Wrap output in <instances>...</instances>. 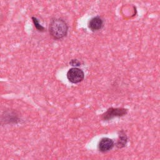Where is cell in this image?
Here are the masks:
<instances>
[{"label":"cell","instance_id":"6da1fadb","mask_svg":"<svg viewBox=\"0 0 160 160\" xmlns=\"http://www.w3.org/2000/svg\"><path fill=\"white\" fill-rule=\"evenodd\" d=\"M49 33L55 39H59L66 36L68 26L66 22L61 19H55L49 24Z\"/></svg>","mask_w":160,"mask_h":160},{"label":"cell","instance_id":"7a4b0ae2","mask_svg":"<svg viewBox=\"0 0 160 160\" xmlns=\"http://www.w3.org/2000/svg\"><path fill=\"white\" fill-rule=\"evenodd\" d=\"M128 113V109L124 108H109L102 114L101 118L103 121H108L114 117H121Z\"/></svg>","mask_w":160,"mask_h":160},{"label":"cell","instance_id":"3957f363","mask_svg":"<svg viewBox=\"0 0 160 160\" xmlns=\"http://www.w3.org/2000/svg\"><path fill=\"white\" fill-rule=\"evenodd\" d=\"M84 78V72L79 68H72L67 72V78L72 83L76 84L81 82Z\"/></svg>","mask_w":160,"mask_h":160},{"label":"cell","instance_id":"277c9868","mask_svg":"<svg viewBox=\"0 0 160 160\" xmlns=\"http://www.w3.org/2000/svg\"><path fill=\"white\" fill-rule=\"evenodd\" d=\"M114 146V141L109 138H102L98 144V149L99 151L104 152L112 149Z\"/></svg>","mask_w":160,"mask_h":160},{"label":"cell","instance_id":"5b68a950","mask_svg":"<svg viewBox=\"0 0 160 160\" xmlns=\"http://www.w3.org/2000/svg\"><path fill=\"white\" fill-rule=\"evenodd\" d=\"M88 27L92 31L100 30L103 27V21L99 16L94 17L89 21Z\"/></svg>","mask_w":160,"mask_h":160},{"label":"cell","instance_id":"8992f818","mask_svg":"<svg viewBox=\"0 0 160 160\" xmlns=\"http://www.w3.org/2000/svg\"><path fill=\"white\" fill-rule=\"evenodd\" d=\"M127 136H126V134H120L119 135V138L117 141V144H116V146L118 148H123L124 146H126V142H127Z\"/></svg>","mask_w":160,"mask_h":160},{"label":"cell","instance_id":"52a82bcc","mask_svg":"<svg viewBox=\"0 0 160 160\" xmlns=\"http://www.w3.org/2000/svg\"><path fill=\"white\" fill-rule=\"evenodd\" d=\"M32 19L33 22H34V24L35 28H36L38 31H42V30H44V28L39 23L38 20L36 18L32 17Z\"/></svg>","mask_w":160,"mask_h":160},{"label":"cell","instance_id":"ba28073f","mask_svg":"<svg viewBox=\"0 0 160 160\" xmlns=\"http://www.w3.org/2000/svg\"><path fill=\"white\" fill-rule=\"evenodd\" d=\"M70 64L72 65V66H74V64H76L75 66H79V62L76 60V59H73L72 60L71 62H70Z\"/></svg>","mask_w":160,"mask_h":160}]
</instances>
